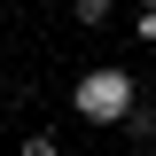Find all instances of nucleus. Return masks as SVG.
I'll use <instances>...</instances> for the list:
<instances>
[{"label":"nucleus","instance_id":"1","mask_svg":"<svg viewBox=\"0 0 156 156\" xmlns=\"http://www.w3.org/2000/svg\"><path fill=\"white\" fill-rule=\"evenodd\" d=\"M70 109L86 117V125H125V117L140 109V86L117 70V62H101V70H86V78L70 86Z\"/></svg>","mask_w":156,"mask_h":156},{"label":"nucleus","instance_id":"4","mask_svg":"<svg viewBox=\"0 0 156 156\" xmlns=\"http://www.w3.org/2000/svg\"><path fill=\"white\" fill-rule=\"evenodd\" d=\"M109 16V0H78V23H101Z\"/></svg>","mask_w":156,"mask_h":156},{"label":"nucleus","instance_id":"6","mask_svg":"<svg viewBox=\"0 0 156 156\" xmlns=\"http://www.w3.org/2000/svg\"><path fill=\"white\" fill-rule=\"evenodd\" d=\"M133 8H140V16H148V8H156V0H133Z\"/></svg>","mask_w":156,"mask_h":156},{"label":"nucleus","instance_id":"2","mask_svg":"<svg viewBox=\"0 0 156 156\" xmlns=\"http://www.w3.org/2000/svg\"><path fill=\"white\" fill-rule=\"evenodd\" d=\"M125 133H133V140H156V101H140V109L125 117Z\"/></svg>","mask_w":156,"mask_h":156},{"label":"nucleus","instance_id":"3","mask_svg":"<svg viewBox=\"0 0 156 156\" xmlns=\"http://www.w3.org/2000/svg\"><path fill=\"white\" fill-rule=\"evenodd\" d=\"M23 156H62V148H55V133H31V140H23Z\"/></svg>","mask_w":156,"mask_h":156},{"label":"nucleus","instance_id":"5","mask_svg":"<svg viewBox=\"0 0 156 156\" xmlns=\"http://www.w3.org/2000/svg\"><path fill=\"white\" fill-rule=\"evenodd\" d=\"M140 39H148V47H156V8H148V16H140Z\"/></svg>","mask_w":156,"mask_h":156}]
</instances>
